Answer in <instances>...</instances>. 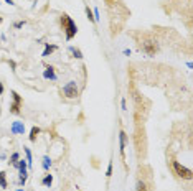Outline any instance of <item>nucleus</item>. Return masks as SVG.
<instances>
[{
    "mask_svg": "<svg viewBox=\"0 0 193 191\" xmlns=\"http://www.w3.org/2000/svg\"><path fill=\"white\" fill-rule=\"evenodd\" d=\"M61 25H63V30L66 31V40H73L78 33V27L76 23L73 22V18L69 15L63 13L61 15Z\"/></svg>",
    "mask_w": 193,
    "mask_h": 191,
    "instance_id": "obj_1",
    "label": "nucleus"
},
{
    "mask_svg": "<svg viewBox=\"0 0 193 191\" xmlns=\"http://www.w3.org/2000/svg\"><path fill=\"white\" fill-rule=\"evenodd\" d=\"M139 48H140L144 53H147L149 56H154L155 53L158 51V44H157V41H155V40H152V38H149V36H145V40L139 43Z\"/></svg>",
    "mask_w": 193,
    "mask_h": 191,
    "instance_id": "obj_2",
    "label": "nucleus"
},
{
    "mask_svg": "<svg viewBox=\"0 0 193 191\" xmlns=\"http://www.w3.org/2000/svg\"><path fill=\"white\" fill-rule=\"evenodd\" d=\"M172 165H173L175 173L178 175L180 178H183V180H191V175H193V173H191V170H190V168H185V166H183V165H180L178 161H173Z\"/></svg>",
    "mask_w": 193,
    "mask_h": 191,
    "instance_id": "obj_3",
    "label": "nucleus"
},
{
    "mask_svg": "<svg viewBox=\"0 0 193 191\" xmlns=\"http://www.w3.org/2000/svg\"><path fill=\"white\" fill-rule=\"evenodd\" d=\"M63 94L66 96L68 99H75V97H78V94H79V89H78L75 81H69L66 86L63 87Z\"/></svg>",
    "mask_w": 193,
    "mask_h": 191,
    "instance_id": "obj_4",
    "label": "nucleus"
},
{
    "mask_svg": "<svg viewBox=\"0 0 193 191\" xmlns=\"http://www.w3.org/2000/svg\"><path fill=\"white\" fill-rule=\"evenodd\" d=\"M12 97H13V102L10 105V112L12 114H20V107H22L23 101H22V96L18 94V92H12Z\"/></svg>",
    "mask_w": 193,
    "mask_h": 191,
    "instance_id": "obj_5",
    "label": "nucleus"
},
{
    "mask_svg": "<svg viewBox=\"0 0 193 191\" xmlns=\"http://www.w3.org/2000/svg\"><path fill=\"white\" fill-rule=\"evenodd\" d=\"M126 139H127V135H126V132L124 130H121L119 132V152H121V157H122V160L126 158Z\"/></svg>",
    "mask_w": 193,
    "mask_h": 191,
    "instance_id": "obj_6",
    "label": "nucleus"
},
{
    "mask_svg": "<svg viewBox=\"0 0 193 191\" xmlns=\"http://www.w3.org/2000/svg\"><path fill=\"white\" fill-rule=\"evenodd\" d=\"M12 132H13L15 135L25 132V125H23V122H13V125H12Z\"/></svg>",
    "mask_w": 193,
    "mask_h": 191,
    "instance_id": "obj_7",
    "label": "nucleus"
},
{
    "mask_svg": "<svg viewBox=\"0 0 193 191\" xmlns=\"http://www.w3.org/2000/svg\"><path fill=\"white\" fill-rule=\"evenodd\" d=\"M45 78H46V79H56V76H55V69H53V68L51 66H46V68H45Z\"/></svg>",
    "mask_w": 193,
    "mask_h": 191,
    "instance_id": "obj_8",
    "label": "nucleus"
},
{
    "mask_svg": "<svg viewBox=\"0 0 193 191\" xmlns=\"http://www.w3.org/2000/svg\"><path fill=\"white\" fill-rule=\"evenodd\" d=\"M56 50H58V46H56V44H46V48H45V51H43V56L51 55V53L56 51Z\"/></svg>",
    "mask_w": 193,
    "mask_h": 191,
    "instance_id": "obj_9",
    "label": "nucleus"
},
{
    "mask_svg": "<svg viewBox=\"0 0 193 191\" xmlns=\"http://www.w3.org/2000/svg\"><path fill=\"white\" fill-rule=\"evenodd\" d=\"M38 133H40V129H38V127H33V129H31V132H30V142H36V137H38Z\"/></svg>",
    "mask_w": 193,
    "mask_h": 191,
    "instance_id": "obj_10",
    "label": "nucleus"
},
{
    "mask_svg": "<svg viewBox=\"0 0 193 191\" xmlns=\"http://www.w3.org/2000/svg\"><path fill=\"white\" fill-rule=\"evenodd\" d=\"M0 186L2 188H7V180H5V172H0Z\"/></svg>",
    "mask_w": 193,
    "mask_h": 191,
    "instance_id": "obj_11",
    "label": "nucleus"
},
{
    "mask_svg": "<svg viewBox=\"0 0 193 191\" xmlns=\"http://www.w3.org/2000/svg\"><path fill=\"white\" fill-rule=\"evenodd\" d=\"M42 183H43L45 186H51V183H53V176H51V175H46V176L43 178V181H42Z\"/></svg>",
    "mask_w": 193,
    "mask_h": 191,
    "instance_id": "obj_12",
    "label": "nucleus"
},
{
    "mask_svg": "<svg viewBox=\"0 0 193 191\" xmlns=\"http://www.w3.org/2000/svg\"><path fill=\"white\" fill-rule=\"evenodd\" d=\"M69 51H71L73 55H75V58H78V59H81V58H83V53L78 50V48H69Z\"/></svg>",
    "mask_w": 193,
    "mask_h": 191,
    "instance_id": "obj_13",
    "label": "nucleus"
},
{
    "mask_svg": "<svg viewBox=\"0 0 193 191\" xmlns=\"http://www.w3.org/2000/svg\"><path fill=\"white\" fill-rule=\"evenodd\" d=\"M18 160H20V155H18V153H17V152H15V153H13V155H12V158H10V163H12V165H15V166H17V163H18Z\"/></svg>",
    "mask_w": 193,
    "mask_h": 191,
    "instance_id": "obj_14",
    "label": "nucleus"
},
{
    "mask_svg": "<svg viewBox=\"0 0 193 191\" xmlns=\"http://www.w3.org/2000/svg\"><path fill=\"white\" fill-rule=\"evenodd\" d=\"M137 191H149V188H147V185L144 181H139L137 183Z\"/></svg>",
    "mask_w": 193,
    "mask_h": 191,
    "instance_id": "obj_15",
    "label": "nucleus"
},
{
    "mask_svg": "<svg viewBox=\"0 0 193 191\" xmlns=\"http://www.w3.org/2000/svg\"><path fill=\"white\" fill-rule=\"evenodd\" d=\"M27 161L25 160H18V163H17V166H18V170H20V172H22V170H27Z\"/></svg>",
    "mask_w": 193,
    "mask_h": 191,
    "instance_id": "obj_16",
    "label": "nucleus"
},
{
    "mask_svg": "<svg viewBox=\"0 0 193 191\" xmlns=\"http://www.w3.org/2000/svg\"><path fill=\"white\" fill-rule=\"evenodd\" d=\"M86 15H88L89 22H96V20H94V15H93V10L89 9V7H86Z\"/></svg>",
    "mask_w": 193,
    "mask_h": 191,
    "instance_id": "obj_17",
    "label": "nucleus"
},
{
    "mask_svg": "<svg viewBox=\"0 0 193 191\" xmlns=\"http://www.w3.org/2000/svg\"><path fill=\"white\" fill-rule=\"evenodd\" d=\"M27 176H28V175H27V170H22V172H20V183H22V185L27 181Z\"/></svg>",
    "mask_w": 193,
    "mask_h": 191,
    "instance_id": "obj_18",
    "label": "nucleus"
},
{
    "mask_svg": "<svg viewBox=\"0 0 193 191\" xmlns=\"http://www.w3.org/2000/svg\"><path fill=\"white\" fill-rule=\"evenodd\" d=\"M50 165H51L50 158H48V157H45V158H43V168H45V170H48V168H50Z\"/></svg>",
    "mask_w": 193,
    "mask_h": 191,
    "instance_id": "obj_19",
    "label": "nucleus"
},
{
    "mask_svg": "<svg viewBox=\"0 0 193 191\" xmlns=\"http://www.w3.org/2000/svg\"><path fill=\"white\" fill-rule=\"evenodd\" d=\"M106 3H107L109 7H114V5H117V3H121V0H106Z\"/></svg>",
    "mask_w": 193,
    "mask_h": 191,
    "instance_id": "obj_20",
    "label": "nucleus"
},
{
    "mask_svg": "<svg viewBox=\"0 0 193 191\" xmlns=\"http://www.w3.org/2000/svg\"><path fill=\"white\" fill-rule=\"evenodd\" d=\"M25 153H27V163L30 165V163H31V152H30L28 148H25Z\"/></svg>",
    "mask_w": 193,
    "mask_h": 191,
    "instance_id": "obj_21",
    "label": "nucleus"
},
{
    "mask_svg": "<svg viewBox=\"0 0 193 191\" xmlns=\"http://www.w3.org/2000/svg\"><path fill=\"white\" fill-rule=\"evenodd\" d=\"M106 175H107V176H111V175H112V163H109V166H107V172H106Z\"/></svg>",
    "mask_w": 193,
    "mask_h": 191,
    "instance_id": "obj_22",
    "label": "nucleus"
},
{
    "mask_svg": "<svg viewBox=\"0 0 193 191\" xmlns=\"http://www.w3.org/2000/svg\"><path fill=\"white\" fill-rule=\"evenodd\" d=\"M23 27V22H17L15 23V28H22Z\"/></svg>",
    "mask_w": 193,
    "mask_h": 191,
    "instance_id": "obj_23",
    "label": "nucleus"
},
{
    "mask_svg": "<svg viewBox=\"0 0 193 191\" xmlns=\"http://www.w3.org/2000/svg\"><path fill=\"white\" fill-rule=\"evenodd\" d=\"M2 92H3V84L0 83V96H2Z\"/></svg>",
    "mask_w": 193,
    "mask_h": 191,
    "instance_id": "obj_24",
    "label": "nucleus"
},
{
    "mask_svg": "<svg viewBox=\"0 0 193 191\" xmlns=\"http://www.w3.org/2000/svg\"><path fill=\"white\" fill-rule=\"evenodd\" d=\"M7 3H10V5H13V2H12V0H5Z\"/></svg>",
    "mask_w": 193,
    "mask_h": 191,
    "instance_id": "obj_25",
    "label": "nucleus"
},
{
    "mask_svg": "<svg viewBox=\"0 0 193 191\" xmlns=\"http://www.w3.org/2000/svg\"><path fill=\"white\" fill-rule=\"evenodd\" d=\"M0 23H2V17H0Z\"/></svg>",
    "mask_w": 193,
    "mask_h": 191,
    "instance_id": "obj_26",
    "label": "nucleus"
},
{
    "mask_svg": "<svg viewBox=\"0 0 193 191\" xmlns=\"http://www.w3.org/2000/svg\"><path fill=\"white\" fill-rule=\"evenodd\" d=\"M18 191H22V189H18Z\"/></svg>",
    "mask_w": 193,
    "mask_h": 191,
    "instance_id": "obj_27",
    "label": "nucleus"
}]
</instances>
